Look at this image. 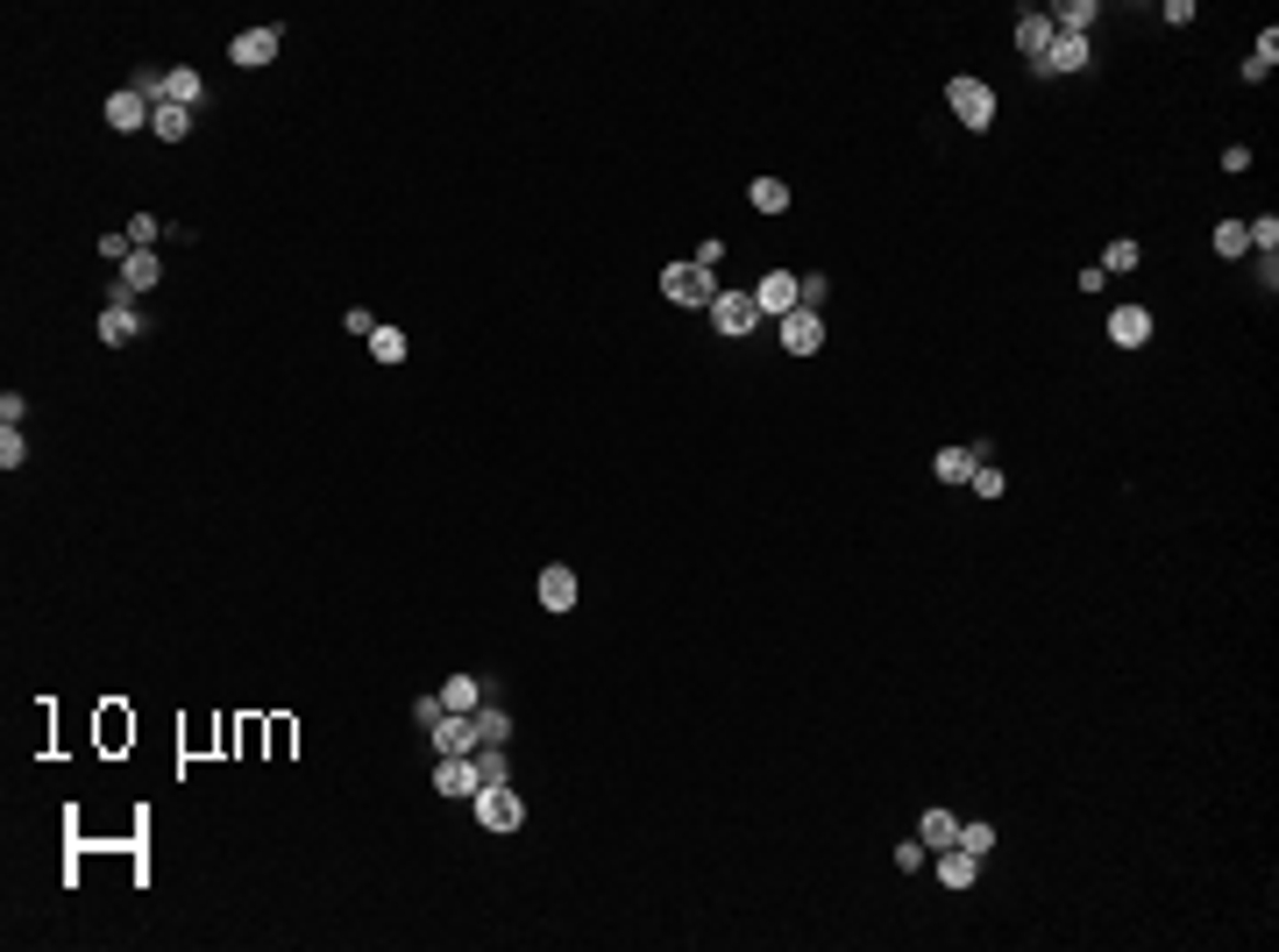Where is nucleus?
<instances>
[{
  "mask_svg": "<svg viewBox=\"0 0 1279 952\" xmlns=\"http://www.w3.org/2000/svg\"><path fill=\"white\" fill-rule=\"evenodd\" d=\"M470 818L484 825V832H519V825H526V796L512 789V782H491V789L470 796Z\"/></svg>",
  "mask_w": 1279,
  "mask_h": 952,
  "instance_id": "obj_1",
  "label": "nucleus"
},
{
  "mask_svg": "<svg viewBox=\"0 0 1279 952\" xmlns=\"http://www.w3.org/2000/svg\"><path fill=\"white\" fill-rule=\"evenodd\" d=\"M661 292H669L675 306H704V313H711V299L726 292V284H718V270H704L697 256H689V264H669V270H661Z\"/></svg>",
  "mask_w": 1279,
  "mask_h": 952,
  "instance_id": "obj_2",
  "label": "nucleus"
},
{
  "mask_svg": "<svg viewBox=\"0 0 1279 952\" xmlns=\"http://www.w3.org/2000/svg\"><path fill=\"white\" fill-rule=\"evenodd\" d=\"M945 100H953V114L967 121L974 135L996 121V86H988V79H967V71H960V79H945Z\"/></svg>",
  "mask_w": 1279,
  "mask_h": 952,
  "instance_id": "obj_3",
  "label": "nucleus"
},
{
  "mask_svg": "<svg viewBox=\"0 0 1279 952\" xmlns=\"http://www.w3.org/2000/svg\"><path fill=\"white\" fill-rule=\"evenodd\" d=\"M754 306L775 313V321H782V313H796V306H804V278H796V270H767V278L754 284Z\"/></svg>",
  "mask_w": 1279,
  "mask_h": 952,
  "instance_id": "obj_4",
  "label": "nucleus"
},
{
  "mask_svg": "<svg viewBox=\"0 0 1279 952\" xmlns=\"http://www.w3.org/2000/svg\"><path fill=\"white\" fill-rule=\"evenodd\" d=\"M164 278V264H157V249H135L128 264H122V278H114V299L108 306H135V292H149V284Z\"/></svg>",
  "mask_w": 1279,
  "mask_h": 952,
  "instance_id": "obj_5",
  "label": "nucleus"
},
{
  "mask_svg": "<svg viewBox=\"0 0 1279 952\" xmlns=\"http://www.w3.org/2000/svg\"><path fill=\"white\" fill-rule=\"evenodd\" d=\"M1088 36H1052V51L1037 57V79H1074V71H1088Z\"/></svg>",
  "mask_w": 1279,
  "mask_h": 952,
  "instance_id": "obj_6",
  "label": "nucleus"
},
{
  "mask_svg": "<svg viewBox=\"0 0 1279 952\" xmlns=\"http://www.w3.org/2000/svg\"><path fill=\"white\" fill-rule=\"evenodd\" d=\"M754 321H761L754 292H718L711 299V327H718V335H754Z\"/></svg>",
  "mask_w": 1279,
  "mask_h": 952,
  "instance_id": "obj_7",
  "label": "nucleus"
},
{
  "mask_svg": "<svg viewBox=\"0 0 1279 952\" xmlns=\"http://www.w3.org/2000/svg\"><path fill=\"white\" fill-rule=\"evenodd\" d=\"M782 349H789V356H818V349H824V321H818V306L782 313Z\"/></svg>",
  "mask_w": 1279,
  "mask_h": 952,
  "instance_id": "obj_8",
  "label": "nucleus"
},
{
  "mask_svg": "<svg viewBox=\"0 0 1279 952\" xmlns=\"http://www.w3.org/2000/svg\"><path fill=\"white\" fill-rule=\"evenodd\" d=\"M434 753H476V712H441V725H427Z\"/></svg>",
  "mask_w": 1279,
  "mask_h": 952,
  "instance_id": "obj_9",
  "label": "nucleus"
},
{
  "mask_svg": "<svg viewBox=\"0 0 1279 952\" xmlns=\"http://www.w3.org/2000/svg\"><path fill=\"white\" fill-rule=\"evenodd\" d=\"M278 43H284V36H278V29L263 22V29H243V36L228 43V57H235V65H243V71H256V65H270V57H278Z\"/></svg>",
  "mask_w": 1279,
  "mask_h": 952,
  "instance_id": "obj_10",
  "label": "nucleus"
},
{
  "mask_svg": "<svg viewBox=\"0 0 1279 952\" xmlns=\"http://www.w3.org/2000/svg\"><path fill=\"white\" fill-rule=\"evenodd\" d=\"M1109 341H1117V349H1145L1152 341V306H1117L1109 313Z\"/></svg>",
  "mask_w": 1279,
  "mask_h": 952,
  "instance_id": "obj_11",
  "label": "nucleus"
},
{
  "mask_svg": "<svg viewBox=\"0 0 1279 952\" xmlns=\"http://www.w3.org/2000/svg\"><path fill=\"white\" fill-rule=\"evenodd\" d=\"M434 789H441V796H476V761H470V753H441Z\"/></svg>",
  "mask_w": 1279,
  "mask_h": 952,
  "instance_id": "obj_12",
  "label": "nucleus"
},
{
  "mask_svg": "<svg viewBox=\"0 0 1279 952\" xmlns=\"http://www.w3.org/2000/svg\"><path fill=\"white\" fill-rule=\"evenodd\" d=\"M149 114H157V108H149V100H143V93H135V86H122V93H114V100H108V128H122V135H135V128H149Z\"/></svg>",
  "mask_w": 1279,
  "mask_h": 952,
  "instance_id": "obj_13",
  "label": "nucleus"
},
{
  "mask_svg": "<svg viewBox=\"0 0 1279 952\" xmlns=\"http://www.w3.org/2000/svg\"><path fill=\"white\" fill-rule=\"evenodd\" d=\"M576 569H562V562H554V569H540V604H548V612H576Z\"/></svg>",
  "mask_w": 1279,
  "mask_h": 952,
  "instance_id": "obj_14",
  "label": "nucleus"
},
{
  "mask_svg": "<svg viewBox=\"0 0 1279 952\" xmlns=\"http://www.w3.org/2000/svg\"><path fill=\"white\" fill-rule=\"evenodd\" d=\"M1045 22L1059 29V36H1088V29L1102 22V8H1095V0H1059V8H1052Z\"/></svg>",
  "mask_w": 1279,
  "mask_h": 952,
  "instance_id": "obj_15",
  "label": "nucleus"
},
{
  "mask_svg": "<svg viewBox=\"0 0 1279 952\" xmlns=\"http://www.w3.org/2000/svg\"><path fill=\"white\" fill-rule=\"evenodd\" d=\"M939 882L945 888H974V882H981V860H974L967 845H945V853H939Z\"/></svg>",
  "mask_w": 1279,
  "mask_h": 952,
  "instance_id": "obj_16",
  "label": "nucleus"
},
{
  "mask_svg": "<svg viewBox=\"0 0 1279 952\" xmlns=\"http://www.w3.org/2000/svg\"><path fill=\"white\" fill-rule=\"evenodd\" d=\"M974 470H981V448H939V456H931V477L939 483H967Z\"/></svg>",
  "mask_w": 1279,
  "mask_h": 952,
  "instance_id": "obj_17",
  "label": "nucleus"
},
{
  "mask_svg": "<svg viewBox=\"0 0 1279 952\" xmlns=\"http://www.w3.org/2000/svg\"><path fill=\"white\" fill-rule=\"evenodd\" d=\"M135 335H143V313H135V306H108V313H100V341H108V349H128Z\"/></svg>",
  "mask_w": 1279,
  "mask_h": 952,
  "instance_id": "obj_18",
  "label": "nucleus"
},
{
  "mask_svg": "<svg viewBox=\"0 0 1279 952\" xmlns=\"http://www.w3.org/2000/svg\"><path fill=\"white\" fill-rule=\"evenodd\" d=\"M149 135H157V143H186V135H192V108H178V100H157V114H149Z\"/></svg>",
  "mask_w": 1279,
  "mask_h": 952,
  "instance_id": "obj_19",
  "label": "nucleus"
},
{
  "mask_svg": "<svg viewBox=\"0 0 1279 952\" xmlns=\"http://www.w3.org/2000/svg\"><path fill=\"white\" fill-rule=\"evenodd\" d=\"M917 839H924V853H945V845H960V818L953 810H924V818H917Z\"/></svg>",
  "mask_w": 1279,
  "mask_h": 952,
  "instance_id": "obj_20",
  "label": "nucleus"
},
{
  "mask_svg": "<svg viewBox=\"0 0 1279 952\" xmlns=\"http://www.w3.org/2000/svg\"><path fill=\"white\" fill-rule=\"evenodd\" d=\"M1052 36H1059V29H1052V22H1045V14H1037V8H1031V14H1023V22H1017V51L1031 57V65H1037V57L1052 51Z\"/></svg>",
  "mask_w": 1279,
  "mask_h": 952,
  "instance_id": "obj_21",
  "label": "nucleus"
},
{
  "mask_svg": "<svg viewBox=\"0 0 1279 952\" xmlns=\"http://www.w3.org/2000/svg\"><path fill=\"white\" fill-rule=\"evenodd\" d=\"M164 100H178V108H200V100H206V86H200V71H164Z\"/></svg>",
  "mask_w": 1279,
  "mask_h": 952,
  "instance_id": "obj_22",
  "label": "nucleus"
},
{
  "mask_svg": "<svg viewBox=\"0 0 1279 952\" xmlns=\"http://www.w3.org/2000/svg\"><path fill=\"white\" fill-rule=\"evenodd\" d=\"M441 704H448V712H476V704H484V683H476V675H448Z\"/></svg>",
  "mask_w": 1279,
  "mask_h": 952,
  "instance_id": "obj_23",
  "label": "nucleus"
},
{
  "mask_svg": "<svg viewBox=\"0 0 1279 952\" xmlns=\"http://www.w3.org/2000/svg\"><path fill=\"white\" fill-rule=\"evenodd\" d=\"M747 200H754V214H789V186H782V178H754Z\"/></svg>",
  "mask_w": 1279,
  "mask_h": 952,
  "instance_id": "obj_24",
  "label": "nucleus"
},
{
  "mask_svg": "<svg viewBox=\"0 0 1279 952\" xmlns=\"http://www.w3.org/2000/svg\"><path fill=\"white\" fill-rule=\"evenodd\" d=\"M1137 264H1145V249H1137L1131 235H1117V242L1102 249V278H1123V270H1137Z\"/></svg>",
  "mask_w": 1279,
  "mask_h": 952,
  "instance_id": "obj_25",
  "label": "nucleus"
},
{
  "mask_svg": "<svg viewBox=\"0 0 1279 952\" xmlns=\"http://www.w3.org/2000/svg\"><path fill=\"white\" fill-rule=\"evenodd\" d=\"M470 761H476V789H491V782H512V761H505V747H476Z\"/></svg>",
  "mask_w": 1279,
  "mask_h": 952,
  "instance_id": "obj_26",
  "label": "nucleus"
},
{
  "mask_svg": "<svg viewBox=\"0 0 1279 952\" xmlns=\"http://www.w3.org/2000/svg\"><path fill=\"white\" fill-rule=\"evenodd\" d=\"M505 732H512V718L498 704H476V747H505Z\"/></svg>",
  "mask_w": 1279,
  "mask_h": 952,
  "instance_id": "obj_27",
  "label": "nucleus"
},
{
  "mask_svg": "<svg viewBox=\"0 0 1279 952\" xmlns=\"http://www.w3.org/2000/svg\"><path fill=\"white\" fill-rule=\"evenodd\" d=\"M960 845H967V853H974V860H988V853H996V825H988V818H974V825H960Z\"/></svg>",
  "mask_w": 1279,
  "mask_h": 952,
  "instance_id": "obj_28",
  "label": "nucleus"
},
{
  "mask_svg": "<svg viewBox=\"0 0 1279 952\" xmlns=\"http://www.w3.org/2000/svg\"><path fill=\"white\" fill-rule=\"evenodd\" d=\"M22 462H29V441H22V427H0V470H22Z\"/></svg>",
  "mask_w": 1279,
  "mask_h": 952,
  "instance_id": "obj_29",
  "label": "nucleus"
},
{
  "mask_svg": "<svg viewBox=\"0 0 1279 952\" xmlns=\"http://www.w3.org/2000/svg\"><path fill=\"white\" fill-rule=\"evenodd\" d=\"M370 356H378V362H405V335H399V327H378V335H370Z\"/></svg>",
  "mask_w": 1279,
  "mask_h": 952,
  "instance_id": "obj_30",
  "label": "nucleus"
},
{
  "mask_svg": "<svg viewBox=\"0 0 1279 952\" xmlns=\"http://www.w3.org/2000/svg\"><path fill=\"white\" fill-rule=\"evenodd\" d=\"M1244 249H1252L1244 221H1223V228H1215V256H1244Z\"/></svg>",
  "mask_w": 1279,
  "mask_h": 952,
  "instance_id": "obj_31",
  "label": "nucleus"
},
{
  "mask_svg": "<svg viewBox=\"0 0 1279 952\" xmlns=\"http://www.w3.org/2000/svg\"><path fill=\"white\" fill-rule=\"evenodd\" d=\"M1244 235H1252V249H1266V256H1272V242H1279V221H1272V214H1258V221H1244Z\"/></svg>",
  "mask_w": 1279,
  "mask_h": 952,
  "instance_id": "obj_32",
  "label": "nucleus"
},
{
  "mask_svg": "<svg viewBox=\"0 0 1279 952\" xmlns=\"http://www.w3.org/2000/svg\"><path fill=\"white\" fill-rule=\"evenodd\" d=\"M341 327H349V335H378V313H370V306H349V313H341Z\"/></svg>",
  "mask_w": 1279,
  "mask_h": 952,
  "instance_id": "obj_33",
  "label": "nucleus"
},
{
  "mask_svg": "<svg viewBox=\"0 0 1279 952\" xmlns=\"http://www.w3.org/2000/svg\"><path fill=\"white\" fill-rule=\"evenodd\" d=\"M967 483H974V491H981V497H1002V483H1010V477H1002V470H988V462H981V470H974Z\"/></svg>",
  "mask_w": 1279,
  "mask_h": 952,
  "instance_id": "obj_34",
  "label": "nucleus"
},
{
  "mask_svg": "<svg viewBox=\"0 0 1279 952\" xmlns=\"http://www.w3.org/2000/svg\"><path fill=\"white\" fill-rule=\"evenodd\" d=\"M896 867H902V874L924 867V839H902V845H896Z\"/></svg>",
  "mask_w": 1279,
  "mask_h": 952,
  "instance_id": "obj_35",
  "label": "nucleus"
},
{
  "mask_svg": "<svg viewBox=\"0 0 1279 952\" xmlns=\"http://www.w3.org/2000/svg\"><path fill=\"white\" fill-rule=\"evenodd\" d=\"M128 242H135V249H149V242H157V214H135L128 221Z\"/></svg>",
  "mask_w": 1279,
  "mask_h": 952,
  "instance_id": "obj_36",
  "label": "nucleus"
},
{
  "mask_svg": "<svg viewBox=\"0 0 1279 952\" xmlns=\"http://www.w3.org/2000/svg\"><path fill=\"white\" fill-rule=\"evenodd\" d=\"M441 712H448L441 697H413V718H419V725H441Z\"/></svg>",
  "mask_w": 1279,
  "mask_h": 952,
  "instance_id": "obj_37",
  "label": "nucleus"
}]
</instances>
